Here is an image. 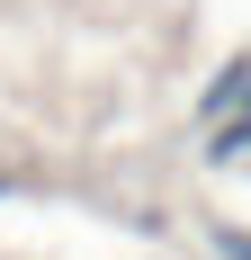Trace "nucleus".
Masks as SVG:
<instances>
[{"mask_svg":"<svg viewBox=\"0 0 251 260\" xmlns=\"http://www.w3.org/2000/svg\"><path fill=\"white\" fill-rule=\"evenodd\" d=\"M242 144H251V81H242V117H233L225 135H215V153H242Z\"/></svg>","mask_w":251,"mask_h":260,"instance_id":"1","label":"nucleus"},{"mask_svg":"<svg viewBox=\"0 0 251 260\" xmlns=\"http://www.w3.org/2000/svg\"><path fill=\"white\" fill-rule=\"evenodd\" d=\"M215 242H225V260H251V234H215Z\"/></svg>","mask_w":251,"mask_h":260,"instance_id":"2","label":"nucleus"}]
</instances>
